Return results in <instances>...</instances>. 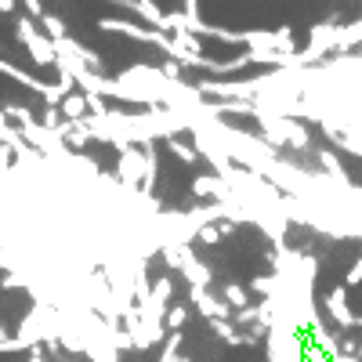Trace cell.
I'll use <instances>...</instances> for the list:
<instances>
[{
	"mask_svg": "<svg viewBox=\"0 0 362 362\" xmlns=\"http://www.w3.org/2000/svg\"><path fill=\"white\" fill-rule=\"evenodd\" d=\"M15 37H18V40H22L25 47H29V54H33L40 66H58L54 44H51L47 37H40L37 29H33V22H29V18H18V22H15Z\"/></svg>",
	"mask_w": 362,
	"mask_h": 362,
	"instance_id": "1",
	"label": "cell"
},
{
	"mask_svg": "<svg viewBox=\"0 0 362 362\" xmlns=\"http://www.w3.org/2000/svg\"><path fill=\"white\" fill-rule=\"evenodd\" d=\"M22 4H25V11L33 15V18H40V15H44V8H40V0H22Z\"/></svg>",
	"mask_w": 362,
	"mask_h": 362,
	"instance_id": "2",
	"label": "cell"
},
{
	"mask_svg": "<svg viewBox=\"0 0 362 362\" xmlns=\"http://www.w3.org/2000/svg\"><path fill=\"white\" fill-rule=\"evenodd\" d=\"M15 4H18V0H0V11L11 15V11H15Z\"/></svg>",
	"mask_w": 362,
	"mask_h": 362,
	"instance_id": "3",
	"label": "cell"
}]
</instances>
